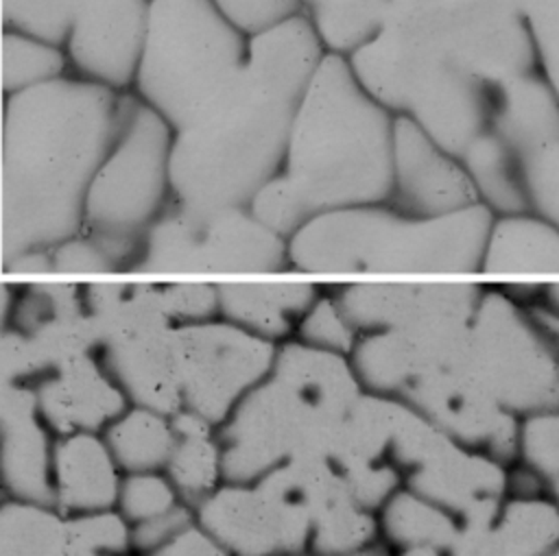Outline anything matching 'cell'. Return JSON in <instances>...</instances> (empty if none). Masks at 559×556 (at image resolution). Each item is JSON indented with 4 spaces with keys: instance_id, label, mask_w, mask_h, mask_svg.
Masks as SVG:
<instances>
[{
    "instance_id": "39",
    "label": "cell",
    "mask_w": 559,
    "mask_h": 556,
    "mask_svg": "<svg viewBox=\"0 0 559 556\" xmlns=\"http://www.w3.org/2000/svg\"><path fill=\"white\" fill-rule=\"evenodd\" d=\"M299 556H314V554H299ZM345 556H395L384 543H376L367 549H360V552H354V554H345Z\"/></svg>"
},
{
    "instance_id": "37",
    "label": "cell",
    "mask_w": 559,
    "mask_h": 556,
    "mask_svg": "<svg viewBox=\"0 0 559 556\" xmlns=\"http://www.w3.org/2000/svg\"><path fill=\"white\" fill-rule=\"evenodd\" d=\"M144 556H231L199 521Z\"/></svg>"
},
{
    "instance_id": "32",
    "label": "cell",
    "mask_w": 559,
    "mask_h": 556,
    "mask_svg": "<svg viewBox=\"0 0 559 556\" xmlns=\"http://www.w3.org/2000/svg\"><path fill=\"white\" fill-rule=\"evenodd\" d=\"M70 556L74 554H122L131 549V525L118 508L68 517Z\"/></svg>"
},
{
    "instance_id": "40",
    "label": "cell",
    "mask_w": 559,
    "mask_h": 556,
    "mask_svg": "<svg viewBox=\"0 0 559 556\" xmlns=\"http://www.w3.org/2000/svg\"><path fill=\"white\" fill-rule=\"evenodd\" d=\"M74 556H138L133 552H122V554H74Z\"/></svg>"
},
{
    "instance_id": "13",
    "label": "cell",
    "mask_w": 559,
    "mask_h": 556,
    "mask_svg": "<svg viewBox=\"0 0 559 556\" xmlns=\"http://www.w3.org/2000/svg\"><path fill=\"white\" fill-rule=\"evenodd\" d=\"M362 334L469 323L483 286L445 281H332L325 283Z\"/></svg>"
},
{
    "instance_id": "15",
    "label": "cell",
    "mask_w": 559,
    "mask_h": 556,
    "mask_svg": "<svg viewBox=\"0 0 559 556\" xmlns=\"http://www.w3.org/2000/svg\"><path fill=\"white\" fill-rule=\"evenodd\" d=\"M386 203L413 216H445L480 205L461 157L404 116H395Z\"/></svg>"
},
{
    "instance_id": "22",
    "label": "cell",
    "mask_w": 559,
    "mask_h": 556,
    "mask_svg": "<svg viewBox=\"0 0 559 556\" xmlns=\"http://www.w3.org/2000/svg\"><path fill=\"white\" fill-rule=\"evenodd\" d=\"M328 50L301 13L247 41L245 63L266 81L304 96Z\"/></svg>"
},
{
    "instance_id": "31",
    "label": "cell",
    "mask_w": 559,
    "mask_h": 556,
    "mask_svg": "<svg viewBox=\"0 0 559 556\" xmlns=\"http://www.w3.org/2000/svg\"><path fill=\"white\" fill-rule=\"evenodd\" d=\"M181 504L186 501L164 471H142L122 475L116 508L129 525H138Z\"/></svg>"
},
{
    "instance_id": "27",
    "label": "cell",
    "mask_w": 559,
    "mask_h": 556,
    "mask_svg": "<svg viewBox=\"0 0 559 556\" xmlns=\"http://www.w3.org/2000/svg\"><path fill=\"white\" fill-rule=\"evenodd\" d=\"M0 556H70L68 517L50 504L4 497Z\"/></svg>"
},
{
    "instance_id": "30",
    "label": "cell",
    "mask_w": 559,
    "mask_h": 556,
    "mask_svg": "<svg viewBox=\"0 0 559 556\" xmlns=\"http://www.w3.org/2000/svg\"><path fill=\"white\" fill-rule=\"evenodd\" d=\"M293 338L308 347L349 358L360 340V331L323 281L321 294L299 321Z\"/></svg>"
},
{
    "instance_id": "1",
    "label": "cell",
    "mask_w": 559,
    "mask_h": 556,
    "mask_svg": "<svg viewBox=\"0 0 559 556\" xmlns=\"http://www.w3.org/2000/svg\"><path fill=\"white\" fill-rule=\"evenodd\" d=\"M124 96L72 74L4 96L2 270L81 233L87 188L118 133Z\"/></svg>"
},
{
    "instance_id": "9",
    "label": "cell",
    "mask_w": 559,
    "mask_h": 556,
    "mask_svg": "<svg viewBox=\"0 0 559 556\" xmlns=\"http://www.w3.org/2000/svg\"><path fill=\"white\" fill-rule=\"evenodd\" d=\"M129 275H290L288 240L249 207L197 211L170 201Z\"/></svg>"
},
{
    "instance_id": "5",
    "label": "cell",
    "mask_w": 559,
    "mask_h": 556,
    "mask_svg": "<svg viewBox=\"0 0 559 556\" xmlns=\"http://www.w3.org/2000/svg\"><path fill=\"white\" fill-rule=\"evenodd\" d=\"M493 214L483 205L413 216L389 203L345 207L288 238L290 275H476Z\"/></svg>"
},
{
    "instance_id": "35",
    "label": "cell",
    "mask_w": 559,
    "mask_h": 556,
    "mask_svg": "<svg viewBox=\"0 0 559 556\" xmlns=\"http://www.w3.org/2000/svg\"><path fill=\"white\" fill-rule=\"evenodd\" d=\"M50 275H122L111 255L83 231L48 253Z\"/></svg>"
},
{
    "instance_id": "16",
    "label": "cell",
    "mask_w": 559,
    "mask_h": 556,
    "mask_svg": "<svg viewBox=\"0 0 559 556\" xmlns=\"http://www.w3.org/2000/svg\"><path fill=\"white\" fill-rule=\"evenodd\" d=\"M26 386L33 388L39 412L57 436L103 434L129 408L124 390L98 351L68 358Z\"/></svg>"
},
{
    "instance_id": "23",
    "label": "cell",
    "mask_w": 559,
    "mask_h": 556,
    "mask_svg": "<svg viewBox=\"0 0 559 556\" xmlns=\"http://www.w3.org/2000/svg\"><path fill=\"white\" fill-rule=\"evenodd\" d=\"M173 421L177 440L164 473L181 499L197 508L225 482L218 430L186 410L173 414Z\"/></svg>"
},
{
    "instance_id": "28",
    "label": "cell",
    "mask_w": 559,
    "mask_h": 556,
    "mask_svg": "<svg viewBox=\"0 0 559 556\" xmlns=\"http://www.w3.org/2000/svg\"><path fill=\"white\" fill-rule=\"evenodd\" d=\"M68 72V59L61 44L39 35L4 28L2 33V92L13 96L44 83L57 81Z\"/></svg>"
},
{
    "instance_id": "14",
    "label": "cell",
    "mask_w": 559,
    "mask_h": 556,
    "mask_svg": "<svg viewBox=\"0 0 559 556\" xmlns=\"http://www.w3.org/2000/svg\"><path fill=\"white\" fill-rule=\"evenodd\" d=\"M310 519L314 556H345L380 543L378 515L352 493L328 454H308L273 469Z\"/></svg>"
},
{
    "instance_id": "18",
    "label": "cell",
    "mask_w": 559,
    "mask_h": 556,
    "mask_svg": "<svg viewBox=\"0 0 559 556\" xmlns=\"http://www.w3.org/2000/svg\"><path fill=\"white\" fill-rule=\"evenodd\" d=\"M105 366L124 390L129 403L166 414L181 410L175 325L146 327L103 340Z\"/></svg>"
},
{
    "instance_id": "6",
    "label": "cell",
    "mask_w": 559,
    "mask_h": 556,
    "mask_svg": "<svg viewBox=\"0 0 559 556\" xmlns=\"http://www.w3.org/2000/svg\"><path fill=\"white\" fill-rule=\"evenodd\" d=\"M347 59L382 107L411 118L454 155L489 126L496 85L456 68L393 24Z\"/></svg>"
},
{
    "instance_id": "36",
    "label": "cell",
    "mask_w": 559,
    "mask_h": 556,
    "mask_svg": "<svg viewBox=\"0 0 559 556\" xmlns=\"http://www.w3.org/2000/svg\"><path fill=\"white\" fill-rule=\"evenodd\" d=\"M197 521L194 508L188 504H181L155 519H148L144 523L131 525V549L138 556H144L173 536H177L181 530H186L190 523Z\"/></svg>"
},
{
    "instance_id": "19",
    "label": "cell",
    "mask_w": 559,
    "mask_h": 556,
    "mask_svg": "<svg viewBox=\"0 0 559 556\" xmlns=\"http://www.w3.org/2000/svg\"><path fill=\"white\" fill-rule=\"evenodd\" d=\"M122 475L103 434L57 436L52 493L55 508L66 517L116 508Z\"/></svg>"
},
{
    "instance_id": "4",
    "label": "cell",
    "mask_w": 559,
    "mask_h": 556,
    "mask_svg": "<svg viewBox=\"0 0 559 556\" xmlns=\"http://www.w3.org/2000/svg\"><path fill=\"white\" fill-rule=\"evenodd\" d=\"M365 392L352 358L288 338L266 377L221 423L225 482H253L308 454H328Z\"/></svg>"
},
{
    "instance_id": "11",
    "label": "cell",
    "mask_w": 559,
    "mask_h": 556,
    "mask_svg": "<svg viewBox=\"0 0 559 556\" xmlns=\"http://www.w3.org/2000/svg\"><path fill=\"white\" fill-rule=\"evenodd\" d=\"M194 515L231 556H299L310 549V519L275 473L223 482Z\"/></svg>"
},
{
    "instance_id": "2",
    "label": "cell",
    "mask_w": 559,
    "mask_h": 556,
    "mask_svg": "<svg viewBox=\"0 0 559 556\" xmlns=\"http://www.w3.org/2000/svg\"><path fill=\"white\" fill-rule=\"evenodd\" d=\"M393 126L349 59L328 52L295 109L282 168L255 192L251 214L288 240L314 216L386 203Z\"/></svg>"
},
{
    "instance_id": "12",
    "label": "cell",
    "mask_w": 559,
    "mask_h": 556,
    "mask_svg": "<svg viewBox=\"0 0 559 556\" xmlns=\"http://www.w3.org/2000/svg\"><path fill=\"white\" fill-rule=\"evenodd\" d=\"M148 7L151 0H83L61 41L68 72L129 94L144 50Z\"/></svg>"
},
{
    "instance_id": "20",
    "label": "cell",
    "mask_w": 559,
    "mask_h": 556,
    "mask_svg": "<svg viewBox=\"0 0 559 556\" xmlns=\"http://www.w3.org/2000/svg\"><path fill=\"white\" fill-rule=\"evenodd\" d=\"M218 316L269 340L284 342L323 290V281H216Z\"/></svg>"
},
{
    "instance_id": "34",
    "label": "cell",
    "mask_w": 559,
    "mask_h": 556,
    "mask_svg": "<svg viewBox=\"0 0 559 556\" xmlns=\"http://www.w3.org/2000/svg\"><path fill=\"white\" fill-rule=\"evenodd\" d=\"M221 15L247 39L304 13L301 0H214Z\"/></svg>"
},
{
    "instance_id": "26",
    "label": "cell",
    "mask_w": 559,
    "mask_h": 556,
    "mask_svg": "<svg viewBox=\"0 0 559 556\" xmlns=\"http://www.w3.org/2000/svg\"><path fill=\"white\" fill-rule=\"evenodd\" d=\"M406 0H301L304 15L332 55L349 57L371 41Z\"/></svg>"
},
{
    "instance_id": "3",
    "label": "cell",
    "mask_w": 559,
    "mask_h": 556,
    "mask_svg": "<svg viewBox=\"0 0 559 556\" xmlns=\"http://www.w3.org/2000/svg\"><path fill=\"white\" fill-rule=\"evenodd\" d=\"M299 100L242 63L173 131V201L197 211L249 207L282 168Z\"/></svg>"
},
{
    "instance_id": "33",
    "label": "cell",
    "mask_w": 559,
    "mask_h": 556,
    "mask_svg": "<svg viewBox=\"0 0 559 556\" xmlns=\"http://www.w3.org/2000/svg\"><path fill=\"white\" fill-rule=\"evenodd\" d=\"M83 0H2V24L61 44Z\"/></svg>"
},
{
    "instance_id": "29",
    "label": "cell",
    "mask_w": 559,
    "mask_h": 556,
    "mask_svg": "<svg viewBox=\"0 0 559 556\" xmlns=\"http://www.w3.org/2000/svg\"><path fill=\"white\" fill-rule=\"evenodd\" d=\"M518 460L542 473L559 508V406L520 416Z\"/></svg>"
},
{
    "instance_id": "7",
    "label": "cell",
    "mask_w": 559,
    "mask_h": 556,
    "mask_svg": "<svg viewBox=\"0 0 559 556\" xmlns=\"http://www.w3.org/2000/svg\"><path fill=\"white\" fill-rule=\"evenodd\" d=\"M247 41L214 0H151L131 94L175 131L242 68Z\"/></svg>"
},
{
    "instance_id": "41",
    "label": "cell",
    "mask_w": 559,
    "mask_h": 556,
    "mask_svg": "<svg viewBox=\"0 0 559 556\" xmlns=\"http://www.w3.org/2000/svg\"><path fill=\"white\" fill-rule=\"evenodd\" d=\"M544 556H559V545H555L548 554H544Z\"/></svg>"
},
{
    "instance_id": "38",
    "label": "cell",
    "mask_w": 559,
    "mask_h": 556,
    "mask_svg": "<svg viewBox=\"0 0 559 556\" xmlns=\"http://www.w3.org/2000/svg\"><path fill=\"white\" fill-rule=\"evenodd\" d=\"M531 310H535L544 318L559 323V281L557 279L539 283L537 297H535V303L531 305Z\"/></svg>"
},
{
    "instance_id": "24",
    "label": "cell",
    "mask_w": 559,
    "mask_h": 556,
    "mask_svg": "<svg viewBox=\"0 0 559 556\" xmlns=\"http://www.w3.org/2000/svg\"><path fill=\"white\" fill-rule=\"evenodd\" d=\"M378 528L380 543L393 554L424 547H450L463 530L448 510L408 486H400L378 510Z\"/></svg>"
},
{
    "instance_id": "21",
    "label": "cell",
    "mask_w": 559,
    "mask_h": 556,
    "mask_svg": "<svg viewBox=\"0 0 559 556\" xmlns=\"http://www.w3.org/2000/svg\"><path fill=\"white\" fill-rule=\"evenodd\" d=\"M559 273V222L539 209L493 216L480 275Z\"/></svg>"
},
{
    "instance_id": "10",
    "label": "cell",
    "mask_w": 559,
    "mask_h": 556,
    "mask_svg": "<svg viewBox=\"0 0 559 556\" xmlns=\"http://www.w3.org/2000/svg\"><path fill=\"white\" fill-rule=\"evenodd\" d=\"M175 353L181 410L218 427L266 377L277 345L214 316L175 325Z\"/></svg>"
},
{
    "instance_id": "8",
    "label": "cell",
    "mask_w": 559,
    "mask_h": 556,
    "mask_svg": "<svg viewBox=\"0 0 559 556\" xmlns=\"http://www.w3.org/2000/svg\"><path fill=\"white\" fill-rule=\"evenodd\" d=\"M173 126L131 92L118 133L85 196L83 233L129 275L142 242L173 201Z\"/></svg>"
},
{
    "instance_id": "17",
    "label": "cell",
    "mask_w": 559,
    "mask_h": 556,
    "mask_svg": "<svg viewBox=\"0 0 559 556\" xmlns=\"http://www.w3.org/2000/svg\"><path fill=\"white\" fill-rule=\"evenodd\" d=\"M2 486L4 497L50 504L57 434L26 384H2Z\"/></svg>"
},
{
    "instance_id": "25",
    "label": "cell",
    "mask_w": 559,
    "mask_h": 556,
    "mask_svg": "<svg viewBox=\"0 0 559 556\" xmlns=\"http://www.w3.org/2000/svg\"><path fill=\"white\" fill-rule=\"evenodd\" d=\"M122 473L164 471L173 454L177 430L173 414L129 403L103 432Z\"/></svg>"
}]
</instances>
